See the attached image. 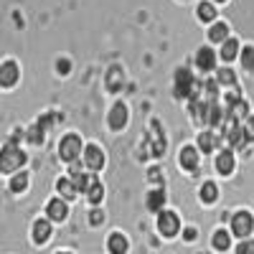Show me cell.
I'll return each mask as SVG.
<instances>
[{
    "instance_id": "cell-1",
    "label": "cell",
    "mask_w": 254,
    "mask_h": 254,
    "mask_svg": "<svg viewBox=\"0 0 254 254\" xmlns=\"http://www.w3.org/2000/svg\"><path fill=\"white\" fill-rule=\"evenodd\" d=\"M23 163H26V153L20 150V147H15L13 142L5 145L3 150H0V171H3V173L18 171V168L23 165Z\"/></svg>"
},
{
    "instance_id": "cell-2",
    "label": "cell",
    "mask_w": 254,
    "mask_h": 254,
    "mask_svg": "<svg viewBox=\"0 0 254 254\" xmlns=\"http://www.w3.org/2000/svg\"><path fill=\"white\" fill-rule=\"evenodd\" d=\"M79 153H81V140H79L76 135H66V137L61 140V145H59V155L66 160V163H76Z\"/></svg>"
},
{
    "instance_id": "cell-3",
    "label": "cell",
    "mask_w": 254,
    "mask_h": 254,
    "mask_svg": "<svg viewBox=\"0 0 254 254\" xmlns=\"http://www.w3.org/2000/svg\"><path fill=\"white\" fill-rule=\"evenodd\" d=\"M193 89H196V81H193V76H190V71L188 69L176 71V97L178 99L190 97V94H193Z\"/></svg>"
},
{
    "instance_id": "cell-4",
    "label": "cell",
    "mask_w": 254,
    "mask_h": 254,
    "mask_svg": "<svg viewBox=\"0 0 254 254\" xmlns=\"http://www.w3.org/2000/svg\"><path fill=\"white\" fill-rule=\"evenodd\" d=\"M158 229H160L163 237H176L178 231H181V221H178L176 214H171V211H160V216H158Z\"/></svg>"
},
{
    "instance_id": "cell-5",
    "label": "cell",
    "mask_w": 254,
    "mask_h": 254,
    "mask_svg": "<svg viewBox=\"0 0 254 254\" xmlns=\"http://www.w3.org/2000/svg\"><path fill=\"white\" fill-rule=\"evenodd\" d=\"M252 226H254V221L247 211H239V214H234V219H231V231H234L237 237H249Z\"/></svg>"
},
{
    "instance_id": "cell-6",
    "label": "cell",
    "mask_w": 254,
    "mask_h": 254,
    "mask_svg": "<svg viewBox=\"0 0 254 254\" xmlns=\"http://www.w3.org/2000/svg\"><path fill=\"white\" fill-rule=\"evenodd\" d=\"M15 81H18V64L15 61L0 64V87H13Z\"/></svg>"
},
{
    "instance_id": "cell-7",
    "label": "cell",
    "mask_w": 254,
    "mask_h": 254,
    "mask_svg": "<svg viewBox=\"0 0 254 254\" xmlns=\"http://www.w3.org/2000/svg\"><path fill=\"white\" fill-rule=\"evenodd\" d=\"M84 163H87V168H92V171H99L104 165V155L97 145H89L87 150H84Z\"/></svg>"
},
{
    "instance_id": "cell-8",
    "label": "cell",
    "mask_w": 254,
    "mask_h": 254,
    "mask_svg": "<svg viewBox=\"0 0 254 254\" xmlns=\"http://www.w3.org/2000/svg\"><path fill=\"white\" fill-rule=\"evenodd\" d=\"M125 122H127V107L122 102H117L112 107V112H110V127H112V130H122Z\"/></svg>"
},
{
    "instance_id": "cell-9",
    "label": "cell",
    "mask_w": 254,
    "mask_h": 254,
    "mask_svg": "<svg viewBox=\"0 0 254 254\" xmlns=\"http://www.w3.org/2000/svg\"><path fill=\"white\" fill-rule=\"evenodd\" d=\"M196 64H198V69L211 71V69L216 66V54L211 51V49H201V51L196 54Z\"/></svg>"
},
{
    "instance_id": "cell-10",
    "label": "cell",
    "mask_w": 254,
    "mask_h": 254,
    "mask_svg": "<svg viewBox=\"0 0 254 254\" xmlns=\"http://www.w3.org/2000/svg\"><path fill=\"white\" fill-rule=\"evenodd\" d=\"M229 120H234V122H239V120H247L249 117V104L244 102V99H239V102H234V104H229Z\"/></svg>"
},
{
    "instance_id": "cell-11",
    "label": "cell",
    "mask_w": 254,
    "mask_h": 254,
    "mask_svg": "<svg viewBox=\"0 0 254 254\" xmlns=\"http://www.w3.org/2000/svg\"><path fill=\"white\" fill-rule=\"evenodd\" d=\"M181 165L186 168V171H196V168H198L196 147H183V150H181Z\"/></svg>"
},
{
    "instance_id": "cell-12",
    "label": "cell",
    "mask_w": 254,
    "mask_h": 254,
    "mask_svg": "<svg viewBox=\"0 0 254 254\" xmlns=\"http://www.w3.org/2000/svg\"><path fill=\"white\" fill-rule=\"evenodd\" d=\"M46 214H49L54 221L66 219V203H64L61 198H54V201H49V206H46Z\"/></svg>"
},
{
    "instance_id": "cell-13",
    "label": "cell",
    "mask_w": 254,
    "mask_h": 254,
    "mask_svg": "<svg viewBox=\"0 0 254 254\" xmlns=\"http://www.w3.org/2000/svg\"><path fill=\"white\" fill-rule=\"evenodd\" d=\"M216 171L224 173V176H229L231 171H234V155H231L229 150H224V153L216 155Z\"/></svg>"
},
{
    "instance_id": "cell-14",
    "label": "cell",
    "mask_w": 254,
    "mask_h": 254,
    "mask_svg": "<svg viewBox=\"0 0 254 254\" xmlns=\"http://www.w3.org/2000/svg\"><path fill=\"white\" fill-rule=\"evenodd\" d=\"M51 237V224L49 221H36L33 224V242L36 244H44Z\"/></svg>"
},
{
    "instance_id": "cell-15",
    "label": "cell",
    "mask_w": 254,
    "mask_h": 254,
    "mask_svg": "<svg viewBox=\"0 0 254 254\" xmlns=\"http://www.w3.org/2000/svg\"><path fill=\"white\" fill-rule=\"evenodd\" d=\"M107 249H110L112 254H125V252H127V239H125L122 234H112L110 242H107Z\"/></svg>"
},
{
    "instance_id": "cell-16",
    "label": "cell",
    "mask_w": 254,
    "mask_h": 254,
    "mask_svg": "<svg viewBox=\"0 0 254 254\" xmlns=\"http://www.w3.org/2000/svg\"><path fill=\"white\" fill-rule=\"evenodd\" d=\"M237 54H239V41H237V38H226V41H224V46H221V59L231 61Z\"/></svg>"
},
{
    "instance_id": "cell-17",
    "label": "cell",
    "mask_w": 254,
    "mask_h": 254,
    "mask_svg": "<svg viewBox=\"0 0 254 254\" xmlns=\"http://www.w3.org/2000/svg\"><path fill=\"white\" fill-rule=\"evenodd\" d=\"M208 38H211V41H216V44L226 41V38H229V26H226V23H216V26H211Z\"/></svg>"
},
{
    "instance_id": "cell-18",
    "label": "cell",
    "mask_w": 254,
    "mask_h": 254,
    "mask_svg": "<svg viewBox=\"0 0 254 254\" xmlns=\"http://www.w3.org/2000/svg\"><path fill=\"white\" fill-rule=\"evenodd\" d=\"M87 196H89L92 203H99L102 196H104V188H102V183H99L94 176H92V183H89V188H87Z\"/></svg>"
},
{
    "instance_id": "cell-19",
    "label": "cell",
    "mask_w": 254,
    "mask_h": 254,
    "mask_svg": "<svg viewBox=\"0 0 254 254\" xmlns=\"http://www.w3.org/2000/svg\"><path fill=\"white\" fill-rule=\"evenodd\" d=\"M163 203H165V193L158 188V190H153L150 196H147V208L150 211H160L163 208Z\"/></svg>"
},
{
    "instance_id": "cell-20",
    "label": "cell",
    "mask_w": 254,
    "mask_h": 254,
    "mask_svg": "<svg viewBox=\"0 0 254 254\" xmlns=\"http://www.w3.org/2000/svg\"><path fill=\"white\" fill-rule=\"evenodd\" d=\"M56 188H59V193H61L64 198H74V196H76V188H74V183H71L69 178H61V181L56 183Z\"/></svg>"
},
{
    "instance_id": "cell-21",
    "label": "cell",
    "mask_w": 254,
    "mask_h": 254,
    "mask_svg": "<svg viewBox=\"0 0 254 254\" xmlns=\"http://www.w3.org/2000/svg\"><path fill=\"white\" fill-rule=\"evenodd\" d=\"M198 145H201L203 153H211V150H214V145H216V132H203L198 137Z\"/></svg>"
},
{
    "instance_id": "cell-22",
    "label": "cell",
    "mask_w": 254,
    "mask_h": 254,
    "mask_svg": "<svg viewBox=\"0 0 254 254\" xmlns=\"http://www.w3.org/2000/svg\"><path fill=\"white\" fill-rule=\"evenodd\" d=\"M216 196H219V188H216L214 183H203V188H201V198H203L206 203H214Z\"/></svg>"
},
{
    "instance_id": "cell-23",
    "label": "cell",
    "mask_w": 254,
    "mask_h": 254,
    "mask_svg": "<svg viewBox=\"0 0 254 254\" xmlns=\"http://www.w3.org/2000/svg\"><path fill=\"white\" fill-rule=\"evenodd\" d=\"M28 186V173H15L10 181V190H23Z\"/></svg>"
},
{
    "instance_id": "cell-24",
    "label": "cell",
    "mask_w": 254,
    "mask_h": 254,
    "mask_svg": "<svg viewBox=\"0 0 254 254\" xmlns=\"http://www.w3.org/2000/svg\"><path fill=\"white\" fill-rule=\"evenodd\" d=\"M198 15H201L203 20H214V18H216V8L211 5V3H201V5H198Z\"/></svg>"
},
{
    "instance_id": "cell-25",
    "label": "cell",
    "mask_w": 254,
    "mask_h": 254,
    "mask_svg": "<svg viewBox=\"0 0 254 254\" xmlns=\"http://www.w3.org/2000/svg\"><path fill=\"white\" fill-rule=\"evenodd\" d=\"M214 247L216 249H229V231H216V234H214Z\"/></svg>"
},
{
    "instance_id": "cell-26",
    "label": "cell",
    "mask_w": 254,
    "mask_h": 254,
    "mask_svg": "<svg viewBox=\"0 0 254 254\" xmlns=\"http://www.w3.org/2000/svg\"><path fill=\"white\" fill-rule=\"evenodd\" d=\"M28 140H31V142H36V145H38L41 140H44V125L38 122L36 127H31V130H28Z\"/></svg>"
},
{
    "instance_id": "cell-27",
    "label": "cell",
    "mask_w": 254,
    "mask_h": 254,
    "mask_svg": "<svg viewBox=\"0 0 254 254\" xmlns=\"http://www.w3.org/2000/svg\"><path fill=\"white\" fill-rule=\"evenodd\" d=\"M107 84H110V89H117L120 84H122V71L120 69H112L110 76H107Z\"/></svg>"
},
{
    "instance_id": "cell-28",
    "label": "cell",
    "mask_w": 254,
    "mask_h": 254,
    "mask_svg": "<svg viewBox=\"0 0 254 254\" xmlns=\"http://www.w3.org/2000/svg\"><path fill=\"white\" fill-rule=\"evenodd\" d=\"M242 64L247 69H254V49L252 46H247L244 51H242Z\"/></svg>"
},
{
    "instance_id": "cell-29",
    "label": "cell",
    "mask_w": 254,
    "mask_h": 254,
    "mask_svg": "<svg viewBox=\"0 0 254 254\" xmlns=\"http://www.w3.org/2000/svg\"><path fill=\"white\" fill-rule=\"evenodd\" d=\"M242 130H244V140H247V142L254 140V117H247V120H244V127H242Z\"/></svg>"
},
{
    "instance_id": "cell-30",
    "label": "cell",
    "mask_w": 254,
    "mask_h": 254,
    "mask_svg": "<svg viewBox=\"0 0 254 254\" xmlns=\"http://www.w3.org/2000/svg\"><path fill=\"white\" fill-rule=\"evenodd\" d=\"M219 81L221 84H237V76H234V71H231V69H221L219 71Z\"/></svg>"
},
{
    "instance_id": "cell-31",
    "label": "cell",
    "mask_w": 254,
    "mask_h": 254,
    "mask_svg": "<svg viewBox=\"0 0 254 254\" xmlns=\"http://www.w3.org/2000/svg\"><path fill=\"white\" fill-rule=\"evenodd\" d=\"M237 254H254V242H244L237 247Z\"/></svg>"
},
{
    "instance_id": "cell-32",
    "label": "cell",
    "mask_w": 254,
    "mask_h": 254,
    "mask_svg": "<svg viewBox=\"0 0 254 254\" xmlns=\"http://www.w3.org/2000/svg\"><path fill=\"white\" fill-rule=\"evenodd\" d=\"M59 71L61 74H69V61H59Z\"/></svg>"
},
{
    "instance_id": "cell-33",
    "label": "cell",
    "mask_w": 254,
    "mask_h": 254,
    "mask_svg": "<svg viewBox=\"0 0 254 254\" xmlns=\"http://www.w3.org/2000/svg\"><path fill=\"white\" fill-rule=\"evenodd\" d=\"M92 224H102V211H92Z\"/></svg>"
},
{
    "instance_id": "cell-34",
    "label": "cell",
    "mask_w": 254,
    "mask_h": 254,
    "mask_svg": "<svg viewBox=\"0 0 254 254\" xmlns=\"http://www.w3.org/2000/svg\"><path fill=\"white\" fill-rule=\"evenodd\" d=\"M183 237H186V239L190 242V239H193V237H196V231H193V229H186V234H183Z\"/></svg>"
},
{
    "instance_id": "cell-35",
    "label": "cell",
    "mask_w": 254,
    "mask_h": 254,
    "mask_svg": "<svg viewBox=\"0 0 254 254\" xmlns=\"http://www.w3.org/2000/svg\"><path fill=\"white\" fill-rule=\"evenodd\" d=\"M59 254H69V252H59Z\"/></svg>"
},
{
    "instance_id": "cell-36",
    "label": "cell",
    "mask_w": 254,
    "mask_h": 254,
    "mask_svg": "<svg viewBox=\"0 0 254 254\" xmlns=\"http://www.w3.org/2000/svg\"><path fill=\"white\" fill-rule=\"evenodd\" d=\"M216 3H224V0H216Z\"/></svg>"
}]
</instances>
